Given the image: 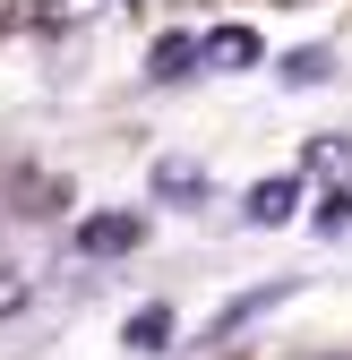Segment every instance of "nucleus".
<instances>
[{"label": "nucleus", "mask_w": 352, "mask_h": 360, "mask_svg": "<svg viewBox=\"0 0 352 360\" xmlns=\"http://www.w3.org/2000/svg\"><path fill=\"white\" fill-rule=\"evenodd\" d=\"M138 240H146L138 214H95V223H77V257H120V249H138Z\"/></svg>", "instance_id": "nucleus-1"}, {"label": "nucleus", "mask_w": 352, "mask_h": 360, "mask_svg": "<svg viewBox=\"0 0 352 360\" xmlns=\"http://www.w3.org/2000/svg\"><path fill=\"white\" fill-rule=\"evenodd\" d=\"M292 206H301V180H292V172L249 189V223H267V232H275V223H292Z\"/></svg>", "instance_id": "nucleus-2"}, {"label": "nucleus", "mask_w": 352, "mask_h": 360, "mask_svg": "<svg viewBox=\"0 0 352 360\" xmlns=\"http://www.w3.org/2000/svg\"><path fill=\"white\" fill-rule=\"evenodd\" d=\"M198 60H206V34H163L155 60H146V77H189Z\"/></svg>", "instance_id": "nucleus-3"}, {"label": "nucleus", "mask_w": 352, "mask_h": 360, "mask_svg": "<svg viewBox=\"0 0 352 360\" xmlns=\"http://www.w3.org/2000/svg\"><path fill=\"white\" fill-rule=\"evenodd\" d=\"M120 343H129V352H146V360H155V352H172V309H163V300H155V309H138V318L120 326Z\"/></svg>", "instance_id": "nucleus-4"}, {"label": "nucleus", "mask_w": 352, "mask_h": 360, "mask_svg": "<svg viewBox=\"0 0 352 360\" xmlns=\"http://www.w3.org/2000/svg\"><path fill=\"white\" fill-rule=\"evenodd\" d=\"M258 60V34L249 26H215L206 34V69H249Z\"/></svg>", "instance_id": "nucleus-5"}, {"label": "nucleus", "mask_w": 352, "mask_h": 360, "mask_svg": "<svg viewBox=\"0 0 352 360\" xmlns=\"http://www.w3.org/2000/svg\"><path fill=\"white\" fill-rule=\"evenodd\" d=\"M275 300H292V283H267V292H249V300H232V309H224V318H215V343H232V335H241L249 318H267V309H275Z\"/></svg>", "instance_id": "nucleus-6"}, {"label": "nucleus", "mask_w": 352, "mask_h": 360, "mask_svg": "<svg viewBox=\"0 0 352 360\" xmlns=\"http://www.w3.org/2000/svg\"><path fill=\"white\" fill-rule=\"evenodd\" d=\"M112 0H26V18L34 26H86V18H103Z\"/></svg>", "instance_id": "nucleus-7"}, {"label": "nucleus", "mask_w": 352, "mask_h": 360, "mask_svg": "<svg viewBox=\"0 0 352 360\" xmlns=\"http://www.w3.org/2000/svg\"><path fill=\"white\" fill-rule=\"evenodd\" d=\"M155 198L198 206V198H206V172H198V163H155Z\"/></svg>", "instance_id": "nucleus-8"}, {"label": "nucleus", "mask_w": 352, "mask_h": 360, "mask_svg": "<svg viewBox=\"0 0 352 360\" xmlns=\"http://www.w3.org/2000/svg\"><path fill=\"white\" fill-rule=\"evenodd\" d=\"M335 77V52H292L284 60V86H327Z\"/></svg>", "instance_id": "nucleus-9"}, {"label": "nucleus", "mask_w": 352, "mask_h": 360, "mask_svg": "<svg viewBox=\"0 0 352 360\" xmlns=\"http://www.w3.org/2000/svg\"><path fill=\"white\" fill-rule=\"evenodd\" d=\"M310 172H344V138H318L310 146Z\"/></svg>", "instance_id": "nucleus-10"}, {"label": "nucleus", "mask_w": 352, "mask_h": 360, "mask_svg": "<svg viewBox=\"0 0 352 360\" xmlns=\"http://www.w3.org/2000/svg\"><path fill=\"white\" fill-rule=\"evenodd\" d=\"M335 360H352V352H335Z\"/></svg>", "instance_id": "nucleus-11"}]
</instances>
